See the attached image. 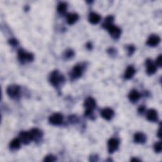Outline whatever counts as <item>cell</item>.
<instances>
[{"label":"cell","mask_w":162,"mask_h":162,"mask_svg":"<svg viewBox=\"0 0 162 162\" xmlns=\"http://www.w3.org/2000/svg\"><path fill=\"white\" fill-rule=\"evenodd\" d=\"M49 81L51 84L54 86H58L61 82L64 81V77L62 75H61L58 70H55L51 73L49 77Z\"/></svg>","instance_id":"cell-1"},{"label":"cell","mask_w":162,"mask_h":162,"mask_svg":"<svg viewBox=\"0 0 162 162\" xmlns=\"http://www.w3.org/2000/svg\"><path fill=\"white\" fill-rule=\"evenodd\" d=\"M18 58L22 62H29L32 61L34 60V55L32 53H27L24 51V50L20 49L18 52Z\"/></svg>","instance_id":"cell-2"},{"label":"cell","mask_w":162,"mask_h":162,"mask_svg":"<svg viewBox=\"0 0 162 162\" xmlns=\"http://www.w3.org/2000/svg\"><path fill=\"white\" fill-rule=\"evenodd\" d=\"M103 27H105L108 30L110 35L113 38H114V39H118V38L120 37L121 34V30L118 27H117V26H115L113 24H110Z\"/></svg>","instance_id":"cell-3"},{"label":"cell","mask_w":162,"mask_h":162,"mask_svg":"<svg viewBox=\"0 0 162 162\" xmlns=\"http://www.w3.org/2000/svg\"><path fill=\"white\" fill-rule=\"evenodd\" d=\"M63 119V117L62 116V115L58 113H56L53 114L51 116H50L49 120L51 124L55 125H58L62 123Z\"/></svg>","instance_id":"cell-4"},{"label":"cell","mask_w":162,"mask_h":162,"mask_svg":"<svg viewBox=\"0 0 162 162\" xmlns=\"http://www.w3.org/2000/svg\"><path fill=\"white\" fill-rule=\"evenodd\" d=\"M6 92L11 98H15L17 96L20 92V87L17 85H11L8 87Z\"/></svg>","instance_id":"cell-5"},{"label":"cell","mask_w":162,"mask_h":162,"mask_svg":"<svg viewBox=\"0 0 162 162\" xmlns=\"http://www.w3.org/2000/svg\"><path fill=\"white\" fill-rule=\"evenodd\" d=\"M119 146V141L117 139H110L108 142V149L110 153H113L118 149Z\"/></svg>","instance_id":"cell-6"},{"label":"cell","mask_w":162,"mask_h":162,"mask_svg":"<svg viewBox=\"0 0 162 162\" xmlns=\"http://www.w3.org/2000/svg\"><path fill=\"white\" fill-rule=\"evenodd\" d=\"M19 139L24 144H27L30 141H32V138L30 132H22L19 134Z\"/></svg>","instance_id":"cell-7"},{"label":"cell","mask_w":162,"mask_h":162,"mask_svg":"<svg viewBox=\"0 0 162 162\" xmlns=\"http://www.w3.org/2000/svg\"><path fill=\"white\" fill-rule=\"evenodd\" d=\"M96 101L91 97H89L85 100L84 106L86 108V110L92 111L96 107Z\"/></svg>","instance_id":"cell-8"},{"label":"cell","mask_w":162,"mask_h":162,"mask_svg":"<svg viewBox=\"0 0 162 162\" xmlns=\"http://www.w3.org/2000/svg\"><path fill=\"white\" fill-rule=\"evenodd\" d=\"M114 115V111L113 110H111V108H106L103 109L101 111V116L103 118L107 120H111L112 117Z\"/></svg>","instance_id":"cell-9"},{"label":"cell","mask_w":162,"mask_h":162,"mask_svg":"<svg viewBox=\"0 0 162 162\" xmlns=\"http://www.w3.org/2000/svg\"><path fill=\"white\" fill-rule=\"evenodd\" d=\"M160 38L156 35H151L147 41V44L150 46H156L160 43Z\"/></svg>","instance_id":"cell-10"},{"label":"cell","mask_w":162,"mask_h":162,"mask_svg":"<svg viewBox=\"0 0 162 162\" xmlns=\"http://www.w3.org/2000/svg\"><path fill=\"white\" fill-rule=\"evenodd\" d=\"M146 65H147V73L149 75L154 74L156 71V66L151 60H146Z\"/></svg>","instance_id":"cell-11"},{"label":"cell","mask_w":162,"mask_h":162,"mask_svg":"<svg viewBox=\"0 0 162 162\" xmlns=\"http://www.w3.org/2000/svg\"><path fill=\"white\" fill-rule=\"evenodd\" d=\"M146 117H147L148 120L151 122H156L158 120V113L156 110L151 109L148 110Z\"/></svg>","instance_id":"cell-12"},{"label":"cell","mask_w":162,"mask_h":162,"mask_svg":"<svg viewBox=\"0 0 162 162\" xmlns=\"http://www.w3.org/2000/svg\"><path fill=\"white\" fill-rule=\"evenodd\" d=\"M134 141L137 142V143L143 144L146 142V137L143 133L138 132L134 135Z\"/></svg>","instance_id":"cell-13"},{"label":"cell","mask_w":162,"mask_h":162,"mask_svg":"<svg viewBox=\"0 0 162 162\" xmlns=\"http://www.w3.org/2000/svg\"><path fill=\"white\" fill-rule=\"evenodd\" d=\"M30 135H31L32 141H37L42 137V132L41 131L37 129H32L30 131Z\"/></svg>","instance_id":"cell-14"},{"label":"cell","mask_w":162,"mask_h":162,"mask_svg":"<svg viewBox=\"0 0 162 162\" xmlns=\"http://www.w3.org/2000/svg\"><path fill=\"white\" fill-rule=\"evenodd\" d=\"M101 20V17L96 13H91L89 16V21L92 24H96Z\"/></svg>","instance_id":"cell-15"},{"label":"cell","mask_w":162,"mask_h":162,"mask_svg":"<svg viewBox=\"0 0 162 162\" xmlns=\"http://www.w3.org/2000/svg\"><path fill=\"white\" fill-rule=\"evenodd\" d=\"M135 73H136V70H135L134 68L132 66H129L127 67L126 69L125 72V79H130L134 75Z\"/></svg>","instance_id":"cell-16"},{"label":"cell","mask_w":162,"mask_h":162,"mask_svg":"<svg viewBox=\"0 0 162 162\" xmlns=\"http://www.w3.org/2000/svg\"><path fill=\"white\" fill-rule=\"evenodd\" d=\"M141 98V94L136 90H132L129 94V98L131 101L135 102L138 101Z\"/></svg>","instance_id":"cell-17"},{"label":"cell","mask_w":162,"mask_h":162,"mask_svg":"<svg viewBox=\"0 0 162 162\" xmlns=\"http://www.w3.org/2000/svg\"><path fill=\"white\" fill-rule=\"evenodd\" d=\"M79 15L76 13H69L67 15V22L68 24L72 25L77 21Z\"/></svg>","instance_id":"cell-18"},{"label":"cell","mask_w":162,"mask_h":162,"mask_svg":"<svg viewBox=\"0 0 162 162\" xmlns=\"http://www.w3.org/2000/svg\"><path fill=\"white\" fill-rule=\"evenodd\" d=\"M82 70L79 65H75L72 70V75L74 78H79L82 75Z\"/></svg>","instance_id":"cell-19"},{"label":"cell","mask_w":162,"mask_h":162,"mask_svg":"<svg viewBox=\"0 0 162 162\" xmlns=\"http://www.w3.org/2000/svg\"><path fill=\"white\" fill-rule=\"evenodd\" d=\"M20 140L19 139H14L11 142L10 148L13 149H17L20 148Z\"/></svg>","instance_id":"cell-20"},{"label":"cell","mask_w":162,"mask_h":162,"mask_svg":"<svg viewBox=\"0 0 162 162\" xmlns=\"http://www.w3.org/2000/svg\"><path fill=\"white\" fill-rule=\"evenodd\" d=\"M67 8V5L65 3H60L58 6L57 10L60 13H64Z\"/></svg>","instance_id":"cell-21"},{"label":"cell","mask_w":162,"mask_h":162,"mask_svg":"<svg viewBox=\"0 0 162 162\" xmlns=\"http://www.w3.org/2000/svg\"><path fill=\"white\" fill-rule=\"evenodd\" d=\"M113 21V17L112 16H108L107 18H105V23H104L103 25V27H105L108 25L112 24Z\"/></svg>","instance_id":"cell-22"},{"label":"cell","mask_w":162,"mask_h":162,"mask_svg":"<svg viewBox=\"0 0 162 162\" xmlns=\"http://www.w3.org/2000/svg\"><path fill=\"white\" fill-rule=\"evenodd\" d=\"M154 148H155V151L156 153H160L161 151V142H156L155 146H154Z\"/></svg>","instance_id":"cell-23"},{"label":"cell","mask_w":162,"mask_h":162,"mask_svg":"<svg viewBox=\"0 0 162 162\" xmlns=\"http://www.w3.org/2000/svg\"><path fill=\"white\" fill-rule=\"evenodd\" d=\"M56 158L55 156L49 155L46 156L44 158V161H56Z\"/></svg>","instance_id":"cell-24"},{"label":"cell","mask_w":162,"mask_h":162,"mask_svg":"<svg viewBox=\"0 0 162 162\" xmlns=\"http://www.w3.org/2000/svg\"><path fill=\"white\" fill-rule=\"evenodd\" d=\"M65 55H66V56L67 58H71L72 56H74V53L73 52L72 50H68V51H66V54H65Z\"/></svg>","instance_id":"cell-25"},{"label":"cell","mask_w":162,"mask_h":162,"mask_svg":"<svg viewBox=\"0 0 162 162\" xmlns=\"http://www.w3.org/2000/svg\"><path fill=\"white\" fill-rule=\"evenodd\" d=\"M156 63L158 66H159V67L161 66V55H159V56L157 58Z\"/></svg>","instance_id":"cell-26"},{"label":"cell","mask_w":162,"mask_h":162,"mask_svg":"<svg viewBox=\"0 0 162 162\" xmlns=\"http://www.w3.org/2000/svg\"><path fill=\"white\" fill-rule=\"evenodd\" d=\"M10 44H11V45H13V46H16L18 44V41L16 40V39H10Z\"/></svg>","instance_id":"cell-27"},{"label":"cell","mask_w":162,"mask_h":162,"mask_svg":"<svg viewBox=\"0 0 162 162\" xmlns=\"http://www.w3.org/2000/svg\"><path fill=\"white\" fill-rule=\"evenodd\" d=\"M128 49H129V55H132V54L134 53V51H135V48L133 46H130Z\"/></svg>","instance_id":"cell-28"},{"label":"cell","mask_w":162,"mask_h":162,"mask_svg":"<svg viewBox=\"0 0 162 162\" xmlns=\"http://www.w3.org/2000/svg\"><path fill=\"white\" fill-rule=\"evenodd\" d=\"M144 110H145L144 106H141L139 107V111L140 113H143Z\"/></svg>","instance_id":"cell-29"},{"label":"cell","mask_w":162,"mask_h":162,"mask_svg":"<svg viewBox=\"0 0 162 162\" xmlns=\"http://www.w3.org/2000/svg\"><path fill=\"white\" fill-rule=\"evenodd\" d=\"M87 47L89 49H91L92 48V44L90 43V42H89V43L87 44Z\"/></svg>","instance_id":"cell-30"},{"label":"cell","mask_w":162,"mask_h":162,"mask_svg":"<svg viewBox=\"0 0 162 162\" xmlns=\"http://www.w3.org/2000/svg\"><path fill=\"white\" fill-rule=\"evenodd\" d=\"M158 136L160 138L161 137V129H160L159 130H158Z\"/></svg>","instance_id":"cell-31"},{"label":"cell","mask_w":162,"mask_h":162,"mask_svg":"<svg viewBox=\"0 0 162 162\" xmlns=\"http://www.w3.org/2000/svg\"><path fill=\"white\" fill-rule=\"evenodd\" d=\"M131 161H139V160L136 159V158H132V160H131Z\"/></svg>","instance_id":"cell-32"}]
</instances>
